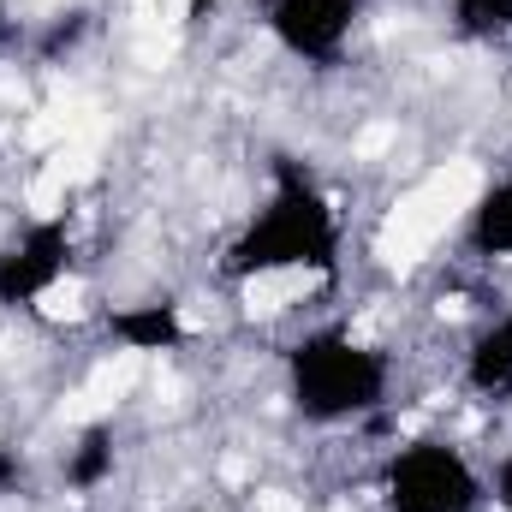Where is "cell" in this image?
I'll use <instances>...</instances> for the list:
<instances>
[{
    "instance_id": "4",
    "label": "cell",
    "mask_w": 512,
    "mask_h": 512,
    "mask_svg": "<svg viewBox=\"0 0 512 512\" xmlns=\"http://www.w3.org/2000/svg\"><path fill=\"white\" fill-rule=\"evenodd\" d=\"M364 18H370V0H256V24L268 30V42L310 72L340 66Z\"/></svg>"
},
{
    "instance_id": "2",
    "label": "cell",
    "mask_w": 512,
    "mask_h": 512,
    "mask_svg": "<svg viewBox=\"0 0 512 512\" xmlns=\"http://www.w3.org/2000/svg\"><path fill=\"white\" fill-rule=\"evenodd\" d=\"M286 405L310 429H346L364 417H382L393 399V358L364 334L328 322L286 346Z\"/></svg>"
},
{
    "instance_id": "12",
    "label": "cell",
    "mask_w": 512,
    "mask_h": 512,
    "mask_svg": "<svg viewBox=\"0 0 512 512\" xmlns=\"http://www.w3.org/2000/svg\"><path fill=\"white\" fill-rule=\"evenodd\" d=\"M12 483H18V459L0 447V489H12Z\"/></svg>"
},
{
    "instance_id": "9",
    "label": "cell",
    "mask_w": 512,
    "mask_h": 512,
    "mask_svg": "<svg viewBox=\"0 0 512 512\" xmlns=\"http://www.w3.org/2000/svg\"><path fill=\"white\" fill-rule=\"evenodd\" d=\"M120 465V441H114V423H90L72 447H66V489L78 495H96Z\"/></svg>"
},
{
    "instance_id": "6",
    "label": "cell",
    "mask_w": 512,
    "mask_h": 512,
    "mask_svg": "<svg viewBox=\"0 0 512 512\" xmlns=\"http://www.w3.org/2000/svg\"><path fill=\"white\" fill-rule=\"evenodd\" d=\"M108 340L131 358H167V352H185L191 322L173 298H137V304H120L108 316Z\"/></svg>"
},
{
    "instance_id": "10",
    "label": "cell",
    "mask_w": 512,
    "mask_h": 512,
    "mask_svg": "<svg viewBox=\"0 0 512 512\" xmlns=\"http://www.w3.org/2000/svg\"><path fill=\"white\" fill-rule=\"evenodd\" d=\"M447 24L465 42H507L512 36V0H453L447 6Z\"/></svg>"
},
{
    "instance_id": "5",
    "label": "cell",
    "mask_w": 512,
    "mask_h": 512,
    "mask_svg": "<svg viewBox=\"0 0 512 512\" xmlns=\"http://www.w3.org/2000/svg\"><path fill=\"white\" fill-rule=\"evenodd\" d=\"M78 268V239L66 215H36L12 239H0V310H42Z\"/></svg>"
},
{
    "instance_id": "1",
    "label": "cell",
    "mask_w": 512,
    "mask_h": 512,
    "mask_svg": "<svg viewBox=\"0 0 512 512\" xmlns=\"http://www.w3.org/2000/svg\"><path fill=\"white\" fill-rule=\"evenodd\" d=\"M340 256H346V227H340L334 197L298 161L280 155L262 209L221 251V274L227 280H274V274H322V280H334Z\"/></svg>"
},
{
    "instance_id": "13",
    "label": "cell",
    "mask_w": 512,
    "mask_h": 512,
    "mask_svg": "<svg viewBox=\"0 0 512 512\" xmlns=\"http://www.w3.org/2000/svg\"><path fill=\"white\" fill-rule=\"evenodd\" d=\"M0 24H6V0H0Z\"/></svg>"
},
{
    "instance_id": "7",
    "label": "cell",
    "mask_w": 512,
    "mask_h": 512,
    "mask_svg": "<svg viewBox=\"0 0 512 512\" xmlns=\"http://www.w3.org/2000/svg\"><path fill=\"white\" fill-rule=\"evenodd\" d=\"M459 382H465V393H477L489 405L512 399V310H495L471 334V346L459 358Z\"/></svg>"
},
{
    "instance_id": "3",
    "label": "cell",
    "mask_w": 512,
    "mask_h": 512,
    "mask_svg": "<svg viewBox=\"0 0 512 512\" xmlns=\"http://www.w3.org/2000/svg\"><path fill=\"white\" fill-rule=\"evenodd\" d=\"M382 507L387 512H483L489 483L471 453L447 435H411L382 459Z\"/></svg>"
},
{
    "instance_id": "8",
    "label": "cell",
    "mask_w": 512,
    "mask_h": 512,
    "mask_svg": "<svg viewBox=\"0 0 512 512\" xmlns=\"http://www.w3.org/2000/svg\"><path fill=\"white\" fill-rule=\"evenodd\" d=\"M465 251L483 262H512V173L489 179L465 209Z\"/></svg>"
},
{
    "instance_id": "11",
    "label": "cell",
    "mask_w": 512,
    "mask_h": 512,
    "mask_svg": "<svg viewBox=\"0 0 512 512\" xmlns=\"http://www.w3.org/2000/svg\"><path fill=\"white\" fill-rule=\"evenodd\" d=\"M483 483H489V501H495L501 512H512V453H501V459H495V471H489Z\"/></svg>"
}]
</instances>
